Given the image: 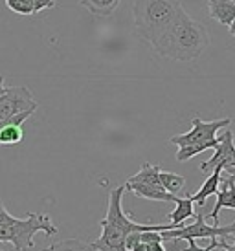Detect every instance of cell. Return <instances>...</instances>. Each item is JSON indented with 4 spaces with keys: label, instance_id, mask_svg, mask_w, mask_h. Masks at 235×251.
I'll return each mask as SVG.
<instances>
[{
    "label": "cell",
    "instance_id": "obj_13",
    "mask_svg": "<svg viewBox=\"0 0 235 251\" xmlns=\"http://www.w3.org/2000/svg\"><path fill=\"white\" fill-rule=\"evenodd\" d=\"M222 171H224L222 167H215L213 171H211V175L207 176V180L201 185V189H199L195 195H189L195 203H199V207H202V205L206 203V200L209 196L217 195L219 185H221V180H222Z\"/></svg>",
    "mask_w": 235,
    "mask_h": 251
},
{
    "label": "cell",
    "instance_id": "obj_6",
    "mask_svg": "<svg viewBox=\"0 0 235 251\" xmlns=\"http://www.w3.org/2000/svg\"><path fill=\"white\" fill-rule=\"evenodd\" d=\"M232 123L230 118L224 119H213V121H202L199 116L193 118V126L191 130L186 134H178L171 138V143L176 147H187V145H202V143H209V141L217 140V134L221 132L222 128Z\"/></svg>",
    "mask_w": 235,
    "mask_h": 251
},
{
    "label": "cell",
    "instance_id": "obj_2",
    "mask_svg": "<svg viewBox=\"0 0 235 251\" xmlns=\"http://www.w3.org/2000/svg\"><path fill=\"white\" fill-rule=\"evenodd\" d=\"M151 46L160 57L189 63L206 51L209 46V33L201 22L193 21L182 7L169 29Z\"/></svg>",
    "mask_w": 235,
    "mask_h": 251
},
{
    "label": "cell",
    "instance_id": "obj_3",
    "mask_svg": "<svg viewBox=\"0 0 235 251\" xmlns=\"http://www.w3.org/2000/svg\"><path fill=\"white\" fill-rule=\"evenodd\" d=\"M180 0H136L132 7L134 29L144 41L154 44L178 17Z\"/></svg>",
    "mask_w": 235,
    "mask_h": 251
},
{
    "label": "cell",
    "instance_id": "obj_20",
    "mask_svg": "<svg viewBox=\"0 0 235 251\" xmlns=\"http://www.w3.org/2000/svg\"><path fill=\"white\" fill-rule=\"evenodd\" d=\"M187 242V248L182 251H211L215 250V248H226L228 246V242H224V240H219V238H213L211 240V244L207 246V248H201V246L195 244V240H186Z\"/></svg>",
    "mask_w": 235,
    "mask_h": 251
},
{
    "label": "cell",
    "instance_id": "obj_15",
    "mask_svg": "<svg viewBox=\"0 0 235 251\" xmlns=\"http://www.w3.org/2000/svg\"><path fill=\"white\" fill-rule=\"evenodd\" d=\"M123 0H79V6L97 19H107L116 11Z\"/></svg>",
    "mask_w": 235,
    "mask_h": 251
},
{
    "label": "cell",
    "instance_id": "obj_12",
    "mask_svg": "<svg viewBox=\"0 0 235 251\" xmlns=\"http://www.w3.org/2000/svg\"><path fill=\"white\" fill-rule=\"evenodd\" d=\"M209 17L222 26H230L235 19V0H207Z\"/></svg>",
    "mask_w": 235,
    "mask_h": 251
},
{
    "label": "cell",
    "instance_id": "obj_10",
    "mask_svg": "<svg viewBox=\"0 0 235 251\" xmlns=\"http://www.w3.org/2000/svg\"><path fill=\"white\" fill-rule=\"evenodd\" d=\"M230 178H222V189L217 191V203L213 211L206 218H213V226H219V213L222 209H234L235 211V176L228 175Z\"/></svg>",
    "mask_w": 235,
    "mask_h": 251
},
{
    "label": "cell",
    "instance_id": "obj_17",
    "mask_svg": "<svg viewBox=\"0 0 235 251\" xmlns=\"http://www.w3.org/2000/svg\"><path fill=\"white\" fill-rule=\"evenodd\" d=\"M160 181L167 193L175 196H186V178L176 175V173H169V171H162L160 169Z\"/></svg>",
    "mask_w": 235,
    "mask_h": 251
},
{
    "label": "cell",
    "instance_id": "obj_4",
    "mask_svg": "<svg viewBox=\"0 0 235 251\" xmlns=\"http://www.w3.org/2000/svg\"><path fill=\"white\" fill-rule=\"evenodd\" d=\"M37 233H44L46 237L57 235V227L50 215L29 213L24 218L13 216L7 224L0 226V242H9L17 248V251H26L35 246L33 238Z\"/></svg>",
    "mask_w": 235,
    "mask_h": 251
},
{
    "label": "cell",
    "instance_id": "obj_24",
    "mask_svg": "<svg viewBox=\"0 0 235 251\" xmlns=\"http://www.w3.org/2000/svg\"><path fill=\"white\" fill-rule=\"evenodd\" d=\"M6 88L7 86H4V75H0V96L6 92Z\"/></svg>",
    "mask_w": 235,
    "mask_h": 251
},
{
    "label": "cell",
    "instance_id": "obj_5",
    "mask_svg": "<svg viewBox=\"0 0 235 251\" xmlns=\"http://www.w3.org/2000/svg\"><path fill=\"white\" fill-rule=\"evenodd\" d=\"M164 240H197V238H219L226 237V235H235V222L226 226V227H219V226H209L206 222L204 215H195V222L189 226H182L176 229L160 231Z\"/></svg>",
    "mask_w": 235,
    "mask_h": 251
},
{
    "label": "cell",
    "instance_id": "obj_23",
    "mask_svg": "<svg viewBox=\"0 0 235 251\" xmlns=\"http://www.w3.org/2000/svg\"><path fill=\"white\" fill-rule=\"evenodd\" d=\"M13 218V215H9V211L4 207V203L0 202V226H4V224H7L9 220Z\"/></svg>",
    "mask_w": 235,
    "mask_h": 251
},
{
    "label": "cell",
    "instance_id": "obj_14",
    "mask_svg": "<svg viewBox=\"0 0 235 251\" xmlns=\"http://www.w3.org/2000/svg\"><path fill=\"white\" fill-rule=\"evenodd\" d=\"M176 207L175 211H171L169 215H167V220L171 224H175L176 227H182L184 224H186L187 218H195V202L191 200V196L186 195V196H178L176 198Z\"/></svg>",
    "mask_w": 235,
    "mask_h": 251
},
{
    "label": "cell",
    "instance_id": "obj_28",
    "mask_svg": "<svg viewBox=\"0 0 235 251\" xmlns=\"http://www.w3.org/2000/svg\"><path fill=\"white\" fill-rule=\"evenodd\" d=\"M0 251H4V250H0ZM42 251H44V250H42Z\"/></svg>",
    "mask_w": 235,
    "mask_h": 251
},
{
    "label": "cell",
    "instance_id": "obj_1",
    "mask_svg": "<svg viewBox=\"0 0 235 251\" xmlns=\"http://www.w3.org/2000/svg\"><path fill=\"white\" fill-rule=\"evenodd\" d=\"M123 193L125 185L114 187L109 193V209L107 216L99 220L101 235L92 246L99 251H127L125 240L131 233H144V231H169L176 229L175 224H140L132 216L123 211Z\"/></svg>",
    "mask_w": 235,
    "mask_h": 251
},
{
    "label": "cell",
    "instance_id": "obj_9",
    "mask_svg": "<svg viewBox=\"0 0 235 251\" xmlns=\"http://www.w3.org/2000/svg\"><path fill=\"white\" fill-rule=\"evenodd\" d=\"M33 112L26 110L17 114L13 118L0 121V145H17L22 141V123L31 116Z\"/></svg>",
    "mask_w": 235,
    "mask_h": 251
},
{
    "label": "cell",
    "instance_id": "obj_16",
    "mask_svg": "<svg viewBox=\"0 0 235 251\" xmlns=\"http://www.w3.org/2000/svg\"><path fill=\"white\" fill-rule=\"evenodd\" d=\"M131 183H146V185H162L160 181V167L158 165H152V163H144L140 167L138 173H134L132 176H129ZM164 187V185H162Z\"/></svg>",
    "mask_w": 235,
    "mask_h": 251
},
{
    "label": "cell",
    "instance_id": "obj_27",
    "mask_svg": "<svg viewBox=\"0 0 235 251\" xmlns=\"http://www.w3.org/2000/svg\"><path fill=\"white\" fill-rule=\"evenodd\" d=\"M228 28H230V33H232V35L235 37V19H234V22H232V24H230Z\"/></svg>",
    "mask_w": 235,
    "mask_h": 251
},
{
    "label": "cell",
    "instance_id": "obj_22",
    "mask_svg": "<svg viewBox=\"0 0 235 251\" xmlns=\"http://www.w3.org/2000/svg\"><path fill=\"white\" fill-rule=\"evenodd\" d=\"M35 2V13H41L44 9L56 7V0H33Z\"/></svg>",
    "mask_w": 235,
    "mask_h": 251
},
{
    "label": "cell",
    "instance_id": "obj_21",
    "mask_svg": "<svg viewBox=\"0 0 235 251\" xmlns=\"http://www.w3.org/2000/svg\"><path fill=\"white\" fill-rule=\"evenodd\" d=\"M132 251H167V250L164 248L162 242L152 240V242H138V244L134 246V250Z\"/></svg>",
    "mask_w": 235,
    "mask_h": 251
},
{
    "label": "cell",
    "instance_id": "obj_25",
    "mask_svg": "<svg viewBox=\"0 0 235 251\" xmlns=\"http://www.w3.org/2000/svg\"><path fill=\"white\" fill-rule=\"evenodd\" d=\"M234 238H235V235H234ZM224 251H235V240H234V244L226 246V248H224Z\"/></svg>",
    "mask_w": 235,
    "mask_h": 251
},
{
    "label": "cell",
    "instance_id": "obj_11",
    "mask_svg": "<svg viewBox=\"0 0 235 251\" xmlns=\"http://www.w3.org/2000/svg\"><path fill=\"white\" fill-rule=\"evenodd\" d=\"M125 191H131L140 198H147V200H156V202H176L178 196L167 193L162 185H146V183H125Z\"/></svg>",
    "mask_w": 235,
    "mask_h": 251
},
{
    "label": "cell",
    "instance_id": "obj_19",
    "mask_svg": "<svg viewBox=\"0 0 235 251\" xmlns=\"http://www.w3.org/2000/svg\"><path fill=\"white\" fill-rule=\"evenodd\" d=\"M6 6L19 15H35L33 0H6Z\"/></svg>",
    "mask_w": 235,
    "mask_h": 251
},
{
    "label": "cell",
    "instance_id": "obj_7",
    "mask_svg": "<svg viewBox=\"0 0 235 251\" xmlns=\"http://www.w3.org/2000/svg\"><path fill=\"white\" fill-rule=\"evenodd\" d=\"M37 106L39 105L28 86H7L6 92L0 96V121L13 118L26 110L35 112Z\"/></svg>",
    "mask_w": 235,
    "mask_h": 251
},
{
    "label": "cell",
    "instance_id": "obj_18",
    "mask_svg": "<svg viewBox=\"0 0 235 251\" xmlns=\"http://www.w3.org/2000/svg\"><path fill=\"white\" fill-rule=\"evenodd\" d=\"M44 251H99L96 250L92 242H83L79 238H66V240H61V242H56L50 248H46Z\"/></svg>",
    "mask_w": 235,
    "mask_h": 251
},
{
    "label": "cell",
    "instance_id": "obj_26",
    "mask_svg": "<svg viewBox=\"0 0 235 251\" xmlns=\"http://www.w3.org/2000/svg\"><path fill=\"white\" fill-rule=\"evenodd\" d=\"M222 173H226V175L235 176V167H228V169H226V171H222Z\"/></svg>",
    "mask_w": 235,
    "mask_h": 251
},
{
    "label": "cell",
    "instance_id": "obj_8",
    "mask_svg": "<svg viewBox=\"0 0 235 251\" xmlns=\"http://www.w3.org/2000/svg\"><path fill=\"white\" fill-rule=\"evenodd\" d=\"M219 145L215 147V154L207 161L201 163V171L207 173L213 171L215 167H222L224 171L228 167H235V143H234V132L230 130H221Z\"/></svg>",
    "mask_w": 235,
    "mask_h": 251
}]
</instances>
